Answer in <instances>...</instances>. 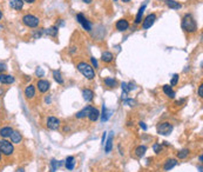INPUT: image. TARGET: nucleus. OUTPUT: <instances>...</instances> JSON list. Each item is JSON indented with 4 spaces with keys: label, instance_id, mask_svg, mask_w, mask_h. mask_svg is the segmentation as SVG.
<instances>
[{
    "label": "nucleus",
    "instance_id": "nucleus-1",
    "mask_svg": "<svg viewBox=\"0 0 203 172\" xmlns=\"http://www.w3.org/2000/svg\"><path fill=\"white\" fill-rule=\"evenodd\" d=\"M181 26H182L183 30L186 31V32H188V33H195L196 31H197L196 20L194 19V17L190 14V13H187V14L183 15Z\"/></svg>",
    "mask_w": 203,
    "mask_h": 172
},
{
    "label": "nucleus",
    "instance_id": "nucleus-2",
    "mask_svg": "<svg viewBox=\"0 0 203 172\" xmlns=\"http://www.w3.org/2000/svg\"><path fill=\"white\" fill-rule=\"evenodd\" d=\"M76 67L79 70V72H80L83 77H86L88 80H92V79L95 78L94 68H93V66L89 65L88 63H86V61H80V63H78Z\"/></svg>",
    "mask_w": 203,
    "mask_h": 172
},
{
    "label": "nucleus",
    "instance_id": "nucleus-3",
    "mask_svg": "<svg viewBox=\"0 0 203 172\" xmlns=\"http://www.w3.org/2000/svg\"><path fill=\"white\" fill-rule=\"evenodd\" d=\"M0 151L4 156L9 157L13 155L14 152V146H13V143H11L7 139H0Z\"/></svg>",
    "mask_w": 203,
    "mask_h": 172
},
{
    "label": "nucleus",
    "instance_id": "nucleus-4",
    "mask_svg": "<svg viewBox=\"0 0 203 172\" xmlns=\"http://www.w3.org/2000/svg\"><path fill=\"white\" fill-rule=\"evenodd\" d=\"M23 24L30 29H35L40 24V19L33 14H25L23 17Z\"/></svg>",
    "mask_w": 203,
    "mask_h": 172
},
{
    "label": "nucleus",
    "instance_id": "nucleus-5",
    "mask_svg": "<svg viewBox=\"0 0 203 172\" xmlns=\"http://www.w3.org/2000/svg\"><path fill=\"white\" fill-rule=\"evenodd\" d=\"M173 131V125L168 121H165V123H161L158 125V133L161 136H168L172 133Z\"/></svg>",
    "mask_w": 203,
    "mask_h": 172
},
{
    "label": "nucleus",
    "instance_id": "nucleus-6",
    "mask_svg": "<svg viewBox=\"0 0 203 172\" xmlns=\"http://www.w3.org/2000/svg\"><path fill=\"white\" fill-rule=\"evenodd\" d=\"M155 20H156V14H154V13L148 14L146 18H144V20L142 21V29L143 30H148V29H150L151 26L154 25V23H155Z\"/></svg>",
    "mask_w": 203,
    "mask_h": 172
},
{
    "label": "nucleus",
    "instance_id": "nucleus-7",
    "mask_svg": "<svg viewBox=\"0 0 203 172\" xmlns=\"http://www.w3.org/2000/svg\"><path fill=\"white\" fill-rule=\"evenodd\" d=\"M46 126L48 127L49 130H58L60 127V119L55 118V117H48L47 120H46Z\"/></svg>",
    "mask_w": 203,
    "mask_h": 172
},
{
    "label": "nucleus",
    "instance_id": "nucleus-8",
    "mask_svg": "<svg viewBox=\"0 0 203 172\" xmlns=\"http://www.w3.org/2000/svg\"><path fill=\"white\" fill-rule=\"evenodd\" d=\"M37 87H38L39 92L45 93V92H47V91L49 90L51 82H48V80H45V79H40V80H38V82H37Z\"/></svg>",
    "mask_w": 203,
    "mask_h": 172
},
{
    "label": "nucleus",
    "instance_id": "nucleus-9",
    "mask_svg": "<svg viewBox=\"0 0 203 172\" xmlns=\"http://www.w3.org/2000/svg\"><path fill=\"white\" fill-rule=\"evenodd\" d=\"M76 20L79 21V23L82 25V27L85 29L86 31H88V32H90L92 31V25H90V23L85 18V15L81 14V13H79V14L76 15Z\"/></svg>",
    "mask_w": 203,
    "mask_h": 172
},
{
    "label": "nucleus",
    "instance_id": "nucleus-10",
    "mask_svg": "<svg viewBox=\"0 0 203 172\" xmlns=\"http://www.w3.org/2000/svg\"><path fill=\"white\" fill-rule=\"evenodd\" d=\"M116 30L120 31V32H123V31H127L129 29V23H128V20L126 19H120V20H118L116 21Z\"/></svg>",
    "mask_w": 203,
    "mask_h": 172
},
{
    "label": "nucleus",
    "instance_id": "nucleus-11",
    "mask_svg": "<svg viewBox=\"0 0 203 172\" xmlns=\"http://www.w3.org/2000/svg\"><path fill=\"white\" fill-rule=\"evenodd\" d=\"M9 7L15 11H20L24 7V0H8Z\"/></svg>",
    "mask_w": 203,
    "mask_h": 172
},
{
    "label": "nucleus",
    "instance_id": "nucleus-12",
    "mask_svg": "<svg viewBox=\"0 0 203 172\" xmlns=\"http://www.w3.org/2000/svg\"><path fill=\"white\" fill-rule=\"evenodd\" d=\"M9 138H11V143H13V144H20L21 140H23V136L20 135V132L19 131H14V130L11 133Z\"/></svg>",
    "mask_w": 203,
    "mask_h": 172
},
{
    "label": "nucleus",
    "instance_id": "nucleus-13",
    "mask_svg": "<svg viewBox=\"0 0 203 172\" xmlns=\"http://www.w3.org/2000/svg\"><path fill=\"white\" fill-rule=\"evenodd\" d=\"M13 132V128L11 126H4L0 128V137L1 138H4V139H6V138H9V136L11 133Z\"/></svg>",
    "mask_w": 203,
    "mask_h": 172
},
{
    "label": "nucleus",
    "instance_id": "nucleus-14",
    "mask_svg": "<svg viewBox=\"0 0 203 172\" xmlns=\"http://www.w3.org/2000/svg\"><path fill=\"white\" fill-rule=\"evenodd\" d=\"M14 77L11 75H4L1 73L0 75V82L1 84H13L14 82Z\"/></svg>",
    "mask_w": 203,
    "mask_h": 172
},
{
    "label": "nucleus",
    "instance_id": "nucleus-15",
    "mask_svg": "<svg viewBox=\"0 0 203 172\" xmlns=\"http://www.w3.org/2000/svg\"><path fill=\"white\" fill-rule=\"evenodd\" d=\"M34 96H35V87L33 85H28L25 89V97L27 99H33Z\"/></svg>",
    "mask_w": 203,
    "mask_h": 172
},
{
    "label": "nucleus",
    "instance_id": "nucleus-16",
    "mask_svg": "<svg viewBox=\"0 0 203 172\" xmlns=\"http://www.w3.org/2000/svg\"><path fill=\"white\" fill-rule=\"evenodd\" d=\"M114 59V55L112 52H109V51H105V52L102 53V55H101V60L106 63V64H109V63H112Z\"/></svg>",
    "mask_w": 203,
    "mask_h": 172
},
{
    "label": "nucleus",
    "instance_id": "nucleus-17",
    "mask_svg": "<svg viewBox=\"0 0 203 172\" xmlns=\"http://www.w3.org/2000/svg\"><path fill=\"white\" fill-rule=\"evenodd\" d=\"M82 96H83V99H85L86 101H92V100L94 99V92L92 90H89V89H83Z\"/></svg>",
    "mask_w": 203,
    "mask_h": 172
},
{
    "label": "nucleus",
    "instance_id": "nucleus-18",
    "mask_svg": "<svg viewBox=\"0 0 203 172\" xmlns=\"http://www.w3.org/2000/svg\"><path fill=\"white\" fill-rule=\"evenodd\" d=\"M99 117H100V112H99L98 109H95V107H92L89 111V114H88V118H89L90 121H96L99 119Z\"/></svg>",
    "mask_w": 203,
    "mask_h": 172
},
{
    "label": "nucleus",
    "instance_id": "nucleus-19",
    "mask_svg": "<svg viewBox=\"0 0 203 172\" xmlns=\"http://www.w3.org/2000/svg\"><path fill=\"white\" fill-rule=\"evenodd\" d=\"M90 109H92V106H87V107H85V109H82L81 111H79V112L76 113L75 117L78 118V119H82V118H85V117H88Z\"/></svg>",
    "mask_w": 203,
    "mask_h": 172
},
{
    "label": "nucleus",
    "instance_id": "nucleus-20",
    "mask_svg": "<svg viewBox=\"0 0 203 172\" xmlns=\"http://www.w3.org/2000/svg\"><path fill=\"white\" fill-rule=\"evenodd\" d=\"M165 5L172 10H180L182 7V5L176 0H165Z\"/></svg>",
    "mask_w": 203,
    "mask_h": 172
},
{
    "label": "nucleus",
    "instance_id": "nucleus-21",
    "mask_svg": "<svg viewBox=\"0 0 203 172\" xmlns=\"http://www.w3.org/2000/svg\"><path fill=\"white\" fill-rule=\"evenodd\" d=\"M177 165V160L176 159H168L167 162L165 163V166H163V169H165V171H170L173 167H175Z\"/></svg>",
    "mask_w": 203,
    "mask_h": 172
},
{
    "label": "nucleus",
    "instance_id": "nucleus-22",
    "mask_svg": "<svg viewBox=\"0 0 203 172\" xmlns=\"http://www.w3.org/2000/svg\"><path fill=\"white\" fill-rule=\"evenodd\" d=\"M65 165H66V169H67V170H73L74 166H75V158L73 157V156L67 157Z\"/></svg>",
    "mask_w": 203,
    "mask_h": 172
},
{
    "label": "nucleus",
    "instance_id": "nucleus-23",
    "mask_svg": "<svg viewBox=\"0 0 203 172\" xmlns=\"http://www.w3.org/2000/svg\"><path fill=\"white\" fill-rule=\"evenodd\" d=\"M146 152H147V146H144V145H140L135 149V155L139 158H142L146 155Z\"/></svg>",
    "mask_w": 203,
    "mask_h": 172
},
{
    "label": "nucleus",
    "instance_id": "nucleus-24",
    "mask_svg": "<svg viewBox=\"0 0 203 172\" xmlns=\"http://www.w3.org/2000/svg\"><path fill=\"white\" fill-rule=\"evenodd\" d=\"M144 10H146V4L142 5L140 10H139V12H137V14H136V18H135V24L136 25H139V24H141L142 21V15L144 13Z\"/></svg>",
    "mask_w": 203,
    "mask_h": 172
},
{
    "label": "nucleus",
    "instance_id": "nucleus-25",
    "mask_svg": "<svg viewBox=\"0 0 203 172\" xmlns=\"http://www.w3.org/2000/svg\"><path fill=\"white\" fill-rule=\"evenodd\" d=\"M113 136H114V133H112V135L108 137V140L106 142L105 151L107 152V153H109V152L112 151V149H113Z\"/></svg>",
    "mask_w": 203,
    "mask_h": 172
},
{
    "label": "nucleus",
    "instance_id": "nucleus-26",
    "mask_svg": "<svg viewBox=\"0 0 203 172\" xmlns=\"http://www.w3.org/2000/svg\"><path fill=\"white\" fill-rule=\"evenodd\" d=\"M58 31H59V27H58V26H51V27H48L45 32L49 36V37L55 38L56 36H58Z\"/></svg>",
    "mask_w": 203,
    "mask_h": 172
},
{
    "label": "nucleus",
    "instance_id": "nucleus-27",
    "mask_svg": "<svg viewBox=\"0 0 203 172\" xmlns=\"http://www.w3.org/2000/svg\"><path fill=\"white\" fill-rule=\"evenodd\" d=\"M163 92H165V96H168L169 98L175 97V92H174L173 87H172L170 85H165V86H163Z\"/></svg>",
    "mask_w": 203,
    "mask_h": 172
},
{
    "label": "nucleus",
    "instance_id": "nucleus-28",
    "mask_svg": "<svg viewBox=\"0 0 203 172\" xmlns=\"http://www.w3.org/2000/svg\"><path fill=\"white\" fill-rule=\"evenodd\" d=\"M105 84L106 86H108V87H111V89H113V87H116V85H118V82L114 79V78H111V77H108V78H106L105 79Z\"/></svg>",
    "mask_w": 203,
    "mask_h": 172
},
{
    "label": "nucleus",
    "instance_id": "nucleus-29",
    "mask_svg": "<svg viewBox=\"0 0 203 172\" xmlns=\"http://www.w3.org/2000/svg\"><path fill=\"white\" fill-rule=\"evenodd\" d=\"M53 77H54V80L58 82V84H63V79H62V77H61L60 71L54 70V71H53Z\"/></svg>",
    "mask_w": 203,
    "mask_h": 172
},
{
    "label": "nucleus",
    "instance_id": "nucleus-30",
    "mask_svg": "<svg viewBox=\"0 0 203 172\" xmlns=\"http://www.w3.org/2000/svg\"><path fill=\"white\" fill-rule=\"evenodd\" d=\"M188 155H189V150L183 149L177 152V158H180V159H186V158L188 157Z\"/></svg>",
    "mask_w": 203,
    "mask_h": 172
},
{
    "label": "nucleus",
    "instance_id": "nucleus-31",
    "mask_svg": "<svg viewBox=\"0 0 203 172\" xmlns=\"http://www.w3.org/2000/svg\"><path fill=\"white\" fill-rule=\"evenodd\" d=\"M109 118V114L107 112V107L105 105H102V114H101V121H107Z\"/></svg>",
    "mask_w": 203,
    "mask_h": 172
},
{
    "label": "nucleus",
    "instance_id": "nucleus-32",
    "mask_svg": "<svg viewBox=\"0 0 203 172\" xmlns=\"http://www.w3.org/2000/svg\"><path fill=\"white\" fill-rule=\"evenodd\" d=\"M59 167V162L56 159H52L51 160V172H55Z\"/></svg>",
    "mask_w": 203,
    "mask_h": 172
},
{
    "label": "nucleus",
    "instance_id": "nucleus-33",
    "mask_svg": "<svg viewBox=\"0 0 203 172\" xmlns=\"http://www.w3.org/2000/svg\"><path fill=\"white\" fill-rule=\"evenodd\" d=\"M153 150H154L155 153L158 155V153L162 151V145H161V144H154V145H153Z\"/></svg>",
    "mask_w": 203,
    "mask_h": 172
},
{
    "label": "nucleus",
    "instance_id": "nucleus-34",
    "mask_svg": "<svg viewBox=\"0 0 203 172\" xmlns=\"http://www.w3.org/2000/svg\"><path fill=\"white\" fill-rule=\"evenodd\" d=\"M179 75H173V79H172V82H170V86L173 87V86H175L176 84H177V82H179Z\"/></svg>",
    "mask_w": 203,
    "mask_h": 172
},
{
    "label": "nucleus",
    "instance_id": "nucleus-35",
    "mask_svg": "<svg viewBox=\"0 0 203 172\" xmlns=\"http://www.w3.org/2000/svg\"><path fill=\"white\" fill-rule=\"evenodd\" d=\"M6 70H7V65L5 63H0V75L4 73Z\"/></svg>",
    "mask_w": 203,
    "mask_h": 172
},
{
    "label": "nucleus",
    "instance_id": "nucleus-36",
    "mask_svg": "<svg viewBox=\"0 0 203 172\" xmlns=\"http://www.w3.org/2000/svg\"><path fill=\"white\" fill-rule=\"evenodd\" d=\"M35 75H38V77H44L45 72H44V70H42L41 67H38L37 68V71H35Z\"/></svg>",
    "mask_w": 203,
    "mask_h": 172
},
{
    "label": "nucleus",
    "instance_id": "nucleus-37",
    "mask_svg": "<svg viewBox=\"0 0 203 172\" xmlns=\"http://www.w3.org/2000/svg\"><path fill=\"white\" fill-rule=\"evenodd\" d=\"M197 94L200 98H203V84H201L198 86V90H197Z\"/></svg>",
    "mask_w": 203,
    "mask_h": 172
},
{
    "label": "nucleus",
    "instance_id": "nucleus-38",
    "mask_svg": "<svg viewBox=\"0 0 203 172\" xmlns=\"http://www.w3.org/2000/svg\"><path fill=\"white\" fill-rule=\"evenodd\" d=\"M90 61H92V65H93V67H95V68H98L99 67V64H98V60L95 59V58H90Z\"/></svg>",
    "mask_w": 203,
    "mask_h": 172
},
{
    "label": "nucleus",
    "instance_id": "nucleus-39",
    "mask_svg": "<svg viewBox=\"0 0 203 172\" xmlns=\"http://www.w3.org/2000/svg\"><path fill=\"white\" fill-rule=\"evenodd\" d=\"M41 34H42V30L38 31L37 33H34V34H33V37L37 39V38H40V37H41Z\"/></svg>",
    "mask_w": 203,
    "mask_h": 172
},
{
    "label": "nucleus",
    "instance_id": "nucleus-40",
    "mask_svg": "<svg viewBox=\"0 0 203 172\" xmlns=\"http://www.w3.org/2000/svg\"><path fill=\"white\" fill-rule=\"evenodd\" d=\"M127 86H128V91H129V92H130L132 90H134V89H135V85H134V84H132V82L127 84Z\"/></svg>",
    "mask_w": 203,
    "mask_h": 172
},
{
    "label": "nucleus",
    "instance_id": "nucleus-41",
    "mask_svg": "<svg viewBox=\"0 0 203 172\" xmlns=\"http://www.w3.org/2000/svg\"><path fill=\"white\" fill-rule=\"evenodd\" d=\"M126 103L129 104V106H134L135 104V100H132V99H126Z\"/></svg>",
    "mask_w": 203,
    "mask_h": 172
},
{
    "label": "nucleus",
    "instance_id": "nucleus-42",
    "mask_svg": "<svg viewBox=\"0 0 203 172\" xmlns=\"http://www.w3.org/2000/svg\"><path fill=\"white\" fill-rule=\"evenodd\" d=\"M140 126H141V128H142L143 131H147V125H146V123L140 121Z\"/></svg>",
    "mask_w": 203,
    "mask_h": 172
},
{
    "label": "nucleus",
    "instance_id": "nucleus-43",
    "mask_svg": "<svg viewBox=\"0 0 203 172\" xmlns=\"http://www.w3.org/2000/svg\"><path fill=\"white\" fill-rule=\"evenodd\" d=\"M45 103H46V104H51V103H52V99H51V97H49V96H46Z\"/></svg>",
    "mask_w": 203,
    "mask_h": 172
},
{
    "label": "nucleus",
    "instance_id": "nucleus-44",
    "mask_svg": "<svg viewBox=\"0 0 203 172\" xmlns=\"http://www.w3.org/2000/svg\"><path fill=\"white\" fill-rule=\"evenodd\" d=\"M106 137H107V133H106V132H103V135H102V140H101V143H102V145H105Z\"/></svg>",
    "mask_w": 203,
    "mask_h": 172
},
{
    "label": "nucleus",
    "instance_id": "nucleus-45",
    "mask_svg": "<svg viewBox=\"0 0 203 172\" xmlns=\"http://www.w3.org/2000/svg\"><path fill=\"white\" fill-rule=\"evenodd\" d=\"M24 2H27V4H34L35 0H24Z\"/></svg>",
    "mask_w": 203,
    "mask_h": 172
},
{
    "label": "nucleus",
    "instance_id": "nucleus-46",
    "mask_svg": "<svg viewBox=\"0 0 203 172\" xmlns=\"http://www.w3.org/2000/svg\"><path fill=\"white\" fill-rule=\"evenodd\" d=\"M16 172H25V170L23 167H19V169H16Z\"/></svg>",
    "mask_w": 203,
    "mask_h": 172
},
{
    "label": "nucleus",
    "instance_id": "nucleus-47",
    "mask_svg": "<svg viewBox=\"0 0 203 172\" xmlns=\"http://www.w3.org/2000/svg\"><path fill=\"white\" fill-rule=\"evenodd\" d=\"M82 1L85 2V4H90V2L93 1V0H82Z\"/></svg>",
    "mask_w": 203,
    "mask_h": 172
},
{
    "label": "nucleus",
    "instance_id": "nucleus-48",
    "mask_svg": "<svg viewBox=\"0 0 203 172\" xmlns=\"http://www.w3.org/2000/svg\"><path fill=\"white\" fill-rule=\"evenodd\" d=\"M198 159H200V162H202V160H203V156H202V155H200V158H198Z\"/></svg>",
    "mask_w": 203,
    "mask_h": 172
},
{
    "label": "nucleus",
    "instance_id": "nucleus-49",
    "mask_svg": "<svg viewBox=\"0 0 203 172\" xmlns=\"http://www.w3.org/2000/svg\"><path fill=\"white\" fill-rule=\"evenodd\" d=\"M121 1H123V2H129L130 0H121Z\"/></svg>",
    "mask_w": 203,
    "mask_h": 172
},
{
    "label": "nucleus",
    "instance_id": "nucleus-50",
    "mask_svg": "<svg viewBox=\"0 0 203 172\" xmlns=\"http://www.w3.org/2000/svg\"><path fill=\"white\" fill-rule=\"evenodd\" d=\"M1 18H2V12L0 11V20H1Z\"/></svg>",
    "mask_w": 203,
    "mask_h": 172
},
{
    "label": "nucleus",
    "instance_id": "nucleus-51",
    "mask_svg": "<svg viewBox=\"0 0 203 172\" xmlns=\"http://www.w3.org/2000/svg\"><path fill=\"white\" fill-rule=\"evenodd\" d=\"M1 156H2V153H1V151H0V162H1Z\"/></svg>",
    "mask_w": 203,
    "mask_h": 172
},
{
    "label": "nucleus",
    "instance_id": "nucleus-52",
    "mask_svg": "<svg viewBox=\"0 0 203 172\" xmlns=\"http://www.w3.org/2000/svg\"><path fill=\"white\" fill-rule=\"evenodd\" d=\"M115 1H116V0H115Z\"/></svg>",
    "mask_w": 203,
    "mask_h": 172
}]
</instances>
